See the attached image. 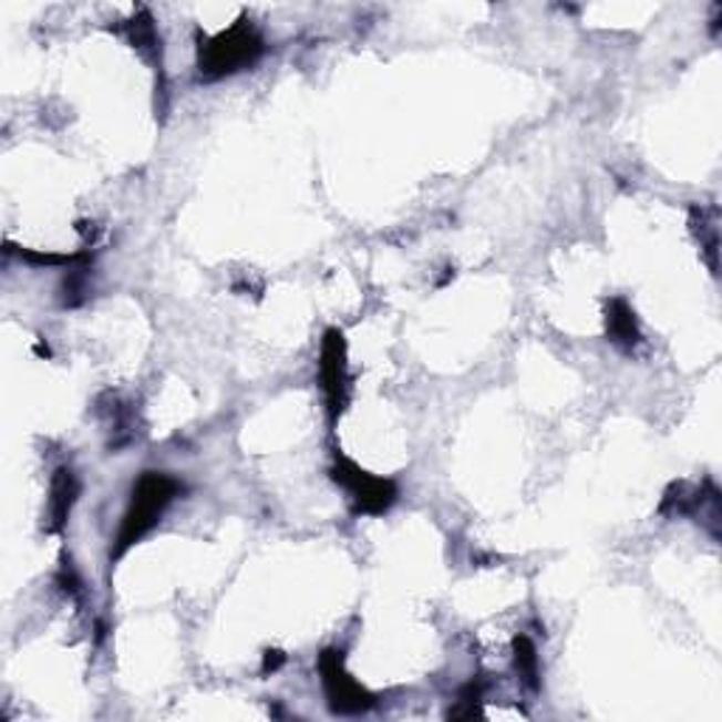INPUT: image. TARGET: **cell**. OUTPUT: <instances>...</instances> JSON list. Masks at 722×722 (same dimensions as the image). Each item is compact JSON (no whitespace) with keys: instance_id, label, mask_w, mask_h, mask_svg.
<instances>
[{"instance_id":"1","label":"cell","mask_w":722,"mask_h":722,"mask_svg":"<svg viewBox=\"0 0 722 722\" xmlns=\"http://www.w3.org/2000/svg\"><path fill=\"white\" fill-rule=\"evenodd\" d=\"M184 492L178 479L167 472H144L142 477L136 479L131 494V505H127L125 517H122V525H118L116 542L111 548V565L118 561L133 545L144 539L149 530L162 523L164 510L173 505V499Z\"/></svg>"},{"instance_id":"2","label":"cell","mask_w":722,"mask_h":722,"mask_svg":"<svg viewBox=\"0 0 722 722\" xmlns=\"http://www.w3.org/2000/svg\"><path fill=\"white\" fill-rule=\"evenodd\" d=\"M266 51V40L249 20H237L231 29L220 32L213 40H200L198 45V71L204 80H224L251 69Z\"/></svg>"},{"instance_id":"3","label":"cell","mask_w":722,"mask_h":722,"mask_svg":"<svg viewBox=\"0 0 722 722\" xmlns=\"http://www.w3.org/2000/svg\"><path fill=\"white\" fill-rule=\"evenodd\" d=\"M330 477L350 494L355 514H364V517H379V514L393 508L395 499H399V486L393 479L375 477V474L364 472V468H359L342 455L333 461Z\"/></svg>"},{"instance_id":"4","label":"cell","mask_w":722,"mask_h":722,"mask_svg":"<svg viewBox=\"0 0 722 722\" xmlns=\"http://www.w3.org/2000/svg\"><path fill=\"white\" fill-rule=\"evenodd\" d=\"M319 680H322L324 698H328L333 714H364V711L375 709V703H379L375 694H370L364 685L350 678V672L344 669V654L339 649H324L319 654Z\"/></svg>"},{"instance_id":"5","label":"cell","mask_w":722,"mask_h":722,"mask_svg":"<svg viewBox=\"0 0 722 722\" xmlns=\"http://www.w3.org/2000/svg\"><path fill=\"white\" fill-rule=\"evenodd\" d=\"M319 384H322L324 404H328L330 424L348 406L350 379H348V342L344 333L337 328L324 330L322 350H319Z\"/></svg>"},{"instance_id":"6","label":"cell","mask_w":722,"mask_h":722,"mask_svg":"<svg viewBox=\"0 0 722 722\" xmlns=\"http://www.w3.org/2000/svg\"><path fill=\"white\" fill-rule=\"evenodd\" d=\"M76 497H80V479H76L74 468L60 466L51 477V497H49V523L45 528L51 534H63L69 525L71 508H74Z\"/></svg>"},{"instance_id":"7","label":"cell","mask_w":722,"mask_h":722,"mask_svg":"<svg viewBox=\"0 0 722 722\" xmlns=\"http://www.w3.org/2000/svg\"><path fill=\"white\" fill-rule=\"evenodd\" d=\"M607 337L621 350H636L641 344V328H638L636 311L629 308L627 299L607 302Z\"/></svg>"},{"instance_id":"8","label":"cell","mask_w":722,"mask_h":722,"mask_svg":"<svg viewBox=\"0 0 722 722\" xmlns=\"http://www.w3.org/2000/svg\"><path fill=\"white\" fill-rule=\"evenodd\" d=\"M127 38H131L133 49H136L138 54L149 56V60L162 56V40H158L156 23H153L149 12H138L136 18L127 23Z\"/></svg>"},{"instance_id":"9","label":"cell","mask_w":722,"mask_h":722,"mask_svg":"<svg viewBox=\"0 0 722 722\" xmlns=\"http://www.w3.org/2000/svg\"><path fill=\"white\" fill-rule=\"evenodd\" d=\"M514 667H517L519 680L530 691H539V654H536L534 641L528 636L514 638Z\"/></svg>"},{"instance_id":"10","label":"cell","mask_w":722,"mask_h":722,"mask_svg":"<svg viewBox=\"0 0 722 722\" xmlns=\"http://www.w3.org/2000/svg\"><path fill=\"white\" fill-rule=\"evenodd\" d=\"M483 691H486V685L479 683V680L463 685L461 694H457V705L448 709V720H472V716L483 714Z\"/></svg>"},{"instance_id":"11","label":"cell","mask_w":722,"mask_h":722,"mask_svg":"<svg viewBox=\"0 0 722 722\" xmlns=\"http://www.w3.org/2000/svg\"><path fill=\"white\" fill-rule=\"evenodd\" d=\"M282 663H286V654L277 652V649H268V652L262 654V674L277 672V669H280Z\"/></svg>"}]
</instances>
